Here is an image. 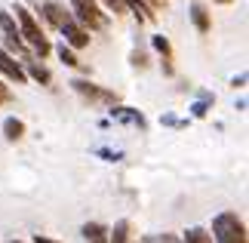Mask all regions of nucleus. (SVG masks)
<instances>
[{"label": "nucleus", "mask_w": 249, "mask_h": 243, "mask_svg": "<svg viewBox=\"0 0 249 243\" xmlns=\"http://www.w3.org/2000/svg\"><path fill=\"white\" fill-rule=\"evenodd\" d=\"M181 243H213V237H209V231H203V228H188Z\"/></svg>", "instance_id": "obj_18"}, {"label": "nucleus", "mask_w": 249, "mask_h": 243, "mask_svg": "<svg viewBox=\"0 0 249 243\" xmlns=\"http://www.w3.org/2000/svg\"><path fill=\"white\" fill-rule=\"evenodd\" d=\"M142 243H181L176 234H151V237H145Z\"/></svg>", "instance_id": "obj_21"}, {"label": "nucleus", "mask_w": 249, "mask_h": 243, "mask_svg": "<svg viewBox=\"0 0 249 243\" xmlns=\"http://www.w3.org/2000/svg\"><path fill=\"white\" fill-rule=\"evenodd\" d=\"M132 68H142V71L148 68V56L142 53V50H136V53H132Z\"/></svg>", "instance_id": "obj_22"}, {"label": "nucleus", "mask_w": 249, "mask_h": 243, "mask_svg": "<svg viewBox=\"0 0 249 243\" xmlns=\"http://www.w3.org/2000/svg\"><path fill=\"white\" fill-rule=\"evenodd\" d=\"M3 135H6V142H18L25 135V123L18 117H6L3 120Z\"/></svg>", "instance_id": "obj_15"}, {"label": "nucleus", "mask_w": 249, "mask_h": 243, "mask_svg": "<svg viewBox=\"0 0 249 243\" xmlns=\"http://www.w3.org/2000/svg\"><path fill=\"white\" fill-rule=\"evenodd\" d=\"M231 86H246V71H243V74H237L234 80H231Z\"/></svg>", "instance_id": "obj_25"}, {"label": "nucleus", "mask_w": 249, "mask_h": 243, "mask_svg": "<svg viewBox=\"0 0 249 243\" xmlns=\"http://www.w3.org/2000/svg\"><path fill=\"white\" fill-rule=\"evenodd\" d=\"M59 31H62V37H65L62 43H68L71 50H86V46H89V31H86V28H83L74 16L68 19V22L59 25Z\"/></svg>", "instance_id": "obj_5"}, {"label": "nucleus", "mask_w": 249, "mask_h": 243, "mask_svg": "<svg viewBox=\"0 0 249 243\" xmlns=\"http://www.w3.org/2000/svg\"><path fill=\"white\" fill-rule=\"evenodd\" d=\"M129 237H132V231H129V222L126 219L114 222V228L108 231V243H129Z\"/></svg>", "instance_id": "obj_13"}, {"label": "nucleus", "mask_w": 249, "mask_h": 243, "mask_svg": "<svg viewBox=\"0 0 249 243\" xmlns=\"http://www.w3.org/2000/svg\"><path fill=\"white\" fill-rule=\"evenodd\" d=\"M123 6L132 9L139 22H154V9L148 6V0H123Z\"/></svg>", "instance_id": "obj_12"}, {"label": "nucleus", "mask_w": 249, "mask_h": 243, "mask_svg": "<svg viewBox=\"0 0 249 243\" xmlns=\"http://www.w3.org/2000/svg\"><path fill=\"white\" fill-rule=\"evenodd\" d=\"M105 3H108V9H114V13H126L123 0H105Z\"/></svg>", "instance_id": "obj_23"}, {"label": "nucleus", "mask_w": 249, "mask_h": 243, "mask_svg": "<svg viewBox=\"0 0 249 243\" xmlns=\"http://www.w3.org/2000/svg\"><path fill=\"white\" fill-rule=\"evenodd\" d=\"M59 59H62L65 65H68V68H80V59L74 56V50H71L68 43H62V46H59Z\"/></svg>", "instance_id": "obj_19"}, {"label": "nucleus", "mask_w": 249, "mask_h": 243, "mask_svg": "<svg viewBox=\"0 0 249 243\" xmlns=\"http://www.w3.org/2000/svg\"><path fill=\"white\" fill-rule=\"evenodd\" d=\"M213 3H231V0H213Z\"/></svg>", "instance_id": "obj_28"}, {"label": "nucleus", "mask_w": 249, "mask_h": 243, "mask_svg": "<svg viewBox=\"0 0 249 243\" xmlns=\"http://www.w3.org/2000/svg\"><path fill=\"white\" fill-rule=\"evenodd\" d=\"M71 90L83 95L86 102H102V105H114V102H120V95L117 93H111V90H102V86H95L89 80H71Z\"/></svg>", "instance_id": "obj_4"}, {"label": "nucleus", "mask_w": 249, "mask_h": 243, "mask_svg": "<svg viewBox=\"0 0 249 243\" xmlns=\"http://www.w3.org/2000/svg\"><path fill=\"white\" fill-rule=\"evenodd\" d=\"M80 234L86 237V243H108V228L102 222H86L80 228Z\"/></svg>", "instance_id": "obj_11"}, {"label": "nucleus", "mask_w": 249, "mask_h": 243, "mask_svg": "<svg viewBox=\"0 0 249 243\" xmlns=\"http://www.w3.org/2000/svg\"><path fill=\"white\" fill-rule=\"evenodd\" d=\"M151 6H157V9H163V6H166V0H151Z\"/></svg>", "instance_id": "obj_27"}, {"label": "nucleus", "mask_w": 249, "mask_h": 243, "mask_svg": "<svg viewBox=\"0 0 249 243\" xmlns=\"http://www.w3.org/2000/svg\"><path fill=\"white\" fill-rule=\"evenodd\" d=\"M213 237L215 243H249L246 225L237 212H218L213 219Z\"/></svg>", "instance_id": "obj_2"}, {"label": "nucleus", "mask_w": 249, "mask_h": 243, "mask_svg": "<svg viewBox=\"0 0 249 243\" xmlns=\"http://www.w3.org/2000/svg\"><path fill=\"white\" fill-rule=\"evenodd\" d=\"M191 22H194V28L200 34H209L213 31V19H209V9L203 3H194L191 6Z\"/></svg>", "instance_id": "obj_10"}, {"label": "nucleus", "mask_w": 249, "mask_h": 243, "mask_svg": "<svg viewBox=\"0 0 249 243\" xmlns=\"http://www.w3.org/2000/svg\"><path fill=\"white\" fill-rule=\"evenodd\" d=\"M213 102H215V95L203 90V93H200V99L191 105V117H206V114H209V105H213Z\"/></svg>", "instance_id": "obj_16"}, {"label": "nucleus", "mask_w": 249, "mask_h": 243, "mask_svg": "<svg viewBox=\"0 0 249 243\" xmlns=\"http://www.w3.org/2000/svg\"><path fill=\"white\" fill-rule=\"evenodd\" d=\"M25 74H28V77H34L37 83H50V80H53L50 68H43V65H34V62H31V65L25 68Z\"/></svg>", "instance_id": "obj_17"}, {"label": "nucleus", "mask_w": 249, "mask_h": 243, "mask_svg": "<svg viewBox=\"0 0 249 243\" xmlns=\"http://www.w3.org/2000/svg\"><path fill=\"white\" fill-rule=\"evenodd\" d=\"M0 31L6 34V40H22V37H18L16 19H13V13H6V9H0Z\"/></svg>", "instance_id": "obj_14"}, {"label": "nucleus", "mask_w": 249, "mask_h": 243, "mask_svg": "<svg viewBox=\"0 0 249 243\" xmlns=\"http://www.w3.org/2000/svg\"><path fill=\"white\" fill-rule=\"evenodd\" d=\"M0 74H3L6 80H13V83H28L25 68L18 65V62L13 59V53H6L3 46H0Z\"/></svg>", "instance_id": "obj_7"}, {"label": "nucleus", "mask_w": 249, "mask_h": 243, "mask_svg": "<svg viewBox=\"0 0 249 243\" xmlns=\"http://www.w3.org/2000/svg\"><path fill=\"white\" fill-rule=\"evenodd\" d=\"M111 120H114V123L136 126V130H142V132L148 130V120H145V114H142L139 108H126V105H120V102H114V105H111Z\"/></svg>", "instance_id": "obj_6"}, {"label": "nucleus", "mask_w": 249, "mask_h": 243, "mask_svg": "<svg viewBox=\"0 0 249 243\" xmlns=\"http://www.w3.org/2000/svg\"><path fill=\"white\" fill-rule=\"evenodd\" d=\"M99 157L108 160V163H120L123 160V151H111V148H99Z\"/></svg>", "instance_id": "obj_20"}, {"label": "nucleus", "mask_w": 249, "mask_h": 243, "mask_svg": "<svg viewBox=\"0 0 249 243\" xmlns=\"http://www.w3.org/2000/svg\"><path fill=\"white\" fill-rule=\"evenodd\" d=\"M151 46H154V50L163 56V74L172 77V74H176V65H172V43L166 40L163 34H154V37H151Z\"/></svg>", "instance_id": "obj_9"}, {"label": "nucleus", "mask_w": 249, "mask_h": 243, "mask_svg": "<svg viewBox=\"0 0 249 243\" xmlns=\"http://www.w3.org/2000/svg\"><path fill=\"white\" fill-rule=\"evenodd\" d=\"M9 99H13V93H9V86H6L3 80H0V105H3V102H9Z\"/></svg>", "instance_id": "obj_24"}, {"label": "nucleus", "mask_w": 249, "mask_h": 243, "mask_svg": "<svg viewBox=\"0 0 249 243\" xmlns=\"http://www.w3.org/2000/svg\"><path fill=\"white\" fill-rule=\"evenodd\" d=\"M40 16H43L53 28H59L62 22H68V19H71V13H68L62 3H55V0H46V3L40 6Z\"/></svg>", "instance_id": "obj_8"}, {"label": "nucleus", "mask_w": 249, "mask_h": 243, "mask_svg": "<svg viewBox=\"0 0 249 243\" xmlns=\"http://www.w3.org/2000/svg\"><path fill=\"white\" fill-rule=\"evenodd\" d=\"M74 9V19L86 28V31H105L108 28V16L99 9V0H68Z\"/></svg>", "instance_id": "obj_3"}, {"label": "nucleus", "mask_w": 249, "mask_h": 243, "mask_svg": "<svg viewBox=\"0 0 249 243\" xmlns=\"http://www.w3.org/2000/svg\"><path fill=\"white\" fill-rule=\"evenodd\" d=\"M34 243H59V240H50V237H40V234H37V237H34Z\"/></svg>", "instance_id": "obj_26"}, {"label": "nucleus", "mask_w": 249, "mask_h": 243, "mask_svg": "<svg viewBox=\"0 0 249 243\" xmlns=\"http://www.w3.org/2000/svg\"><path fill=\"white\" fill-rule=\"evenodd\" d=\"M13 9H16L13 19L18 25V37H25V40L37 50V59H46V56L53 53V46H50V40H46V34L40 31L37 19L31 16V9H25V6H13Z\"/></svg>", "instance_id": "obj_1"}, {"label": "nucleus", "mask_w": 249, "mask_h": 243, "mask_svg": "<svg viewBox=\"0 0 249 243\" xmlns=\"http://www.w3.org/2000/svg\"><path fill=\"white\" fill-rule=\"evenodd\" d=\"M9 243H22V240H9Z\"/></svg>", "instance_id": "obj_29"}]
</instances>
